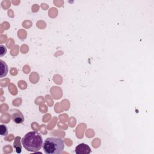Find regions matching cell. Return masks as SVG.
I'll use <instances>...</instances> for the list:
<instances>
[{
	"mask_svg": "<svg viewBox=\"0 0 154 154\" xmlns=\"http://www.w3.org/2000/svg\"><path fill=\"white\" fill-rule=\"evenodd\" d=\"M23 147L29 152H36L43 147V138L37 131H31L26 134L21 140Z\"/></svg>",
	"mask_w": 154,
	"mask_h": 154,
	"instance_id": "1",
	"label": "cell"
},
{
	"mask_svg": "<svg viewBox=\"0 0 154 154\" xmlns=\"http://www.w3.org/2000/svg\"><path fill=\"white\" fill-rule=\"evenodd\" d=\"M64 148V141L58 137L47 138L43 144V149L46 154H59Z\"/></svg>",
	"mask_w": 154,
	"mask_h": 154,
	"instance_id": "2",
	"label": "cell"
},
{
	"mask_svg": "<svg viewBox=\"0 0 154 154\" xmlns=\"http://www.w3.org/2000/svg\"><path fill=\"white\" fill-rule=\"evenodd\" d=\"M8 113L10 115L12 120L15 123L20 124L22 123L25 120L23 114L17 109H11L9 111Z\"/></svg>",
	"mask_w": 154,
	"mask_h": 154,
	"instance_id": "3",
	"label": "cell"
},
{
	"mask_svg": "<svg viewBox=\"0 0 154 154\" xmlns=\"http://www.w3.org/2000/svg\"><path fill=\"white\" fill-rule=\"evenodd\" d=\"M75 152L76 154H89L91 150L89 146L85 143H81L75 147Z\"/></svg>",
	"mask_w": 154,
	"mask_h": 154,
	"instance_id": "4",
	"label": "cell"
},
{
	"mask_svg": "<svg viewBox=\"0 0 154 154\" xmlns=\"http://www.w3.org/2000/svg\"><path fill=\"white\" fill-rule=\"evenodd\" d=\"M0 65H1L0 76H1V78H3L7 75V73L8 71V68L7 64L2 60L0 61Z\"/></svg>",
	"mask_w": 154,
	"mask_h": 154,
	"instance_id": "5",
	"label": "cell"
},
{
	"mask_svg": "<svg viewBox=\"0 0 154 154\" xmlns=\"http://www.w3.org/2000/svg\"><path fill=\"white\" fill-rule=\"evenodd\" d=\"M20 137H16L13 144V147L15 148L16 152L18 153H20L22 151V146L20 145Z\"/></svg>",
	"mask_w": 154,
	"mask_h": 154,
	"instance_id": "6",
	"label": "cell"
},
{
	"mask_svg": "<svg viewBox=\"0 0 154 154\" xmlns=\"http://www.w3.org/2000/svg\"><path fill=\"white\" fill-rule=\"evenodd\" d=\"M0 134L2 136H6L8 134L7 127L4 125H1L0 126Z\"/></svg>",
	"mask_w": 154,
	"mask_h": 154,
	"instance_id": "7",
	"label": "cell"
},
{
	"mask_svg": "<svg viewBox=\"0 0 154 154\" xmlns=\"http://www.w3.org/2000/svg\"><path fill=\"white\" fill-rule=\"evenodd\" d=\"M6 53H7L6 47L3 45H0V57H1L4 56Z\"/></svg>",
	"mask_w": 154,
	"mask_h": 154,
	"instance_id": "8",
	"label": "cell"
}]
</instances>
